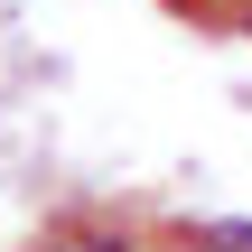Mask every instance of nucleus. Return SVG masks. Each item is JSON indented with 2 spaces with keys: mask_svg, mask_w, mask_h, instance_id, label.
Segmentation results:
<instances>
[{
  "mask_svg": "<svg viewBox=\"0 0 252 252\" xmlns=\"http://www.w3.org/2000/svg\"><path fill=\"white\" fill-rule=\"evenodd\" d=\"M234 37H252V0H243V9H234Z\"/></svg>",
  "mask_w": 252,
  "mask_h": 252,
  "instance_id": "20e7f679",
  "label": "nucleus"
},
{
  "mask_svg": "<svg viewBox=\"0 0 252 252\" xmlns=\"http://www.w3.org/2000/svg\"><path fill=\"white\" fill-rule=\"evenodd\" d=\"M150 252H215V243H206V224H196V234H150Z\"/></svg>",
  "mask_w": 252,
  "mask_h": 252,
  "instance_id": "7ed1b4c3",
  "label": "nucleus"
},
{
  "mask_svg": "<svg viewBox=\"0 0 252 252\" xmlns=\"http://www.w3.org/2000/svg\"><path fill=\"white\" fill-rule=\"evenodd\" d=\"M28 252H75V243H65V234H47V243H28Z\"/></svg>",
  "mask_w": 252,
  "mask_h": 252,
  "instance_id": "39448f33",
  "label": "nucleus"
},
{
  "mask_svg": "<svg viewBox=\"0 0 252 252\" xmlns=\"http://www.w3.org/2000/svg\"><path fill=\"white\" fill-rule=\"evenodd\" d=\"M206 243H215V252H252V224H243V215H224V224H206Z\"/></svg>",
  "mask_w": 252,
  "mask_h": 252,
  "instance_id": "f03ea898",
  "label": "nucleus"
},
{
  "mask_svg": "<svg viewBox=\"0 0 252 252\" xmlns=\"http://www.w3.org/2000/svg\"><path fill=\"white\" fill-rule=\"evenodd\" d=\"M65 243L75 252H150V234H131V224H112V215H84V224H65Z\"/></svg>",
  "mask_w": 252,
  "mask_h": 252,
  "instance_id": "f257e3e1",
  "label": "nucleus"
}]
</instances>
